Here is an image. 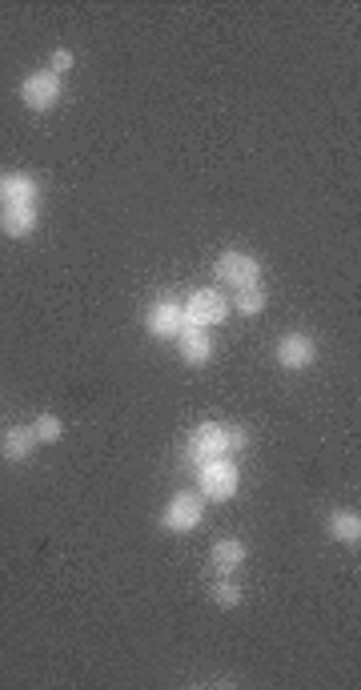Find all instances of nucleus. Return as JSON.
<instances>
[{
  "label": "nucleus",
  "instance_id": "nucleus-5",
  "mask_svg": "<svg viewBox=\"0 0 361 690\" xmlns=\"http://www.w3.org/2000/svg\"><path fill=\"white\" fill-rule=\"evenodd\" d=\"M201 518H205V502H201V494H193V490H181V494L165 506V530H173V534L197 530Z\"/></svg>",
  "mask_w": 361,
  "mask_h": 690
},
{
  "label": "nucleus",
  "instance_id": "nucleus-13",
  "mask_svg": "<svg viewBox=\"0 0 361 690\" xmlns=\"http://www.w3.org/2000/svg\"><path fill=\"white\" fill-rule=\"evenodd\" d=\"M209 558H213V566H217L221 574H229V570H237V566L249 558V550H245V542H237V538H221V542H213Z\"/></svg>",
  "mask_w": 361,
  "mask_h": 690
},
{
  "label": "nucleus",
  "instance_id": "nucleus-9",
  "mask_svg": "<svg viewBox=\"0 0 361 690\" xmlns=\"http://www.w3.org/2000/svg\"><path fill=\"white\" fill-rule=\"evenodd\" d=\"M37 197H41V185L29 173H5V177H0V209H9V205H37Z\"/></svg>",
  "mask_w": 361,
  "mask_h": 690
},
{
  "label": "nucleus",
  "instance_id": "nucleus-2",
  "mask_svg": "<svg viewBox=\"0 0 361 690\" xmlns=\"http://www.w3.org/2000/svg\"><path fill=\"white\" fill-rule=\"evenodd\" d=\"M197 470H201V474H197V482H201V494H205V498H213V502H229V498L237 494L241 474H237V466H233L229 458H209V462H201Z\"/></svg>",
  "mask_w": 361,
  "mask_h": 690
},
{
  "label": "nucleus",
  "instance_id": "nucleus-10",
  "mask_svg": "<svg viewBox=\"0 0 361 690\" xmlns=\"http://www.w3.org/2000/svg\"><path fill=\"white\" fill-rule=\"evenodd\" d=\"M177 350H181V358H185L189 366H205V362L213 358V341H209V333H205L201 325H189V321H185V329L177 333Z\"/></svg>",
  "mask_w": 361,
  "mask_h": 690
},
{
  "label": "nucleus",
  "instance_id": "nucleus-17",
  "mask_svg": "<svg viewBox=\"0 0 361 690\" xmlns=\"http://www.w3.org/2000/svg\"><path fill=\"white\" fill-rule=\"evenodd\" d=\"M213 602L217 606H225V610H233V606H241V586L237 582H229L225 574L213 582Z\"/></svg>",
  "mask_w": 361,
  "mask_h": 690
},
{
  "label": "nucleus",
  "instance_id": "nucleus-1",
  "mask_svg": "<svg viewBox=\"0 0 361 690\" xmlns=\"http://www.w3.org/2000/svg\"><path fill=\"white\" fill-rule=\"evenodd\" d=\"M61 97H65V81L57 73H49V69L45 73H29L21 81V101L33 113H53L61 105Z\"/></svg>",
  "mask_w": 361,
  "mask_h": 690
},
{
  "label": "nucleus",
  "instance_id": "nucleus-3",
  "mask_svg": "<svg viewBox=\"0 0 361 690\" xmlns=\"http://www.w3.org/2000/svg\"><path fill=\"white\" fill-rule=\"evenodd\" d=\"M181 309H185V321H189V325H201V329L221 325V321L229 317V301H225L221 289H197Z\"/></svg>",
  "mask_w": 361,
  "mask_h": 690
},
{
  "label": "nucleus",
  "instance_id": "nucleus-8",
  "mask_svg": "<svg viewBox=\"0 0 361 690\" xmlns=\"http://www.w3.org/2000/svg\"><path fill=\"white\" fill-rule=\"evenodd\" d=\"M145 329L161 341H177V333L185 329V309L177 301H157L149 313H145Z\"/></svg>",
  "mask_w": 361,
  "mask_h": 690
},
{
  "label": "nucleus",
  "instance_id": "nucleus-6",
  "mask_svg": "<svg viewBox=\"0 0 361 690\" xmlns=\"http://www.w3.org/2000/svg\"><path fill=\"white\" fill-rule=\"evenodd\" d=\"M317 362V341L309 333H285L277 341V366L281 370H309Z\"/></svg>",
  "mask_w": 361,
  "mask_h": 690
},
{
  "label": "nucleus",
  "instance_id": "nucleus-7",
  "mask_svg": "<svg viewBox=\"0 0 361 690\" xmlns=\"http://www.w3.org/2000/svg\"><path fill=\"white\" fill-rule=\"evenodd\" d=\"M217 281L233 285V289H245V285H261V261L249 257V253H225L217 261Z\"/></svg>",
  "mask_w": 361,
  "mask_h": 690
},
{
  "label": "nucleus",
  "instance_id": "nucleus-16",
  "mask_svg": "<svg viewBox=\"0 0 361 690\" xmlns=\"http://www.w3.org/2000/svg\"><path fill=\"white\" fill-rule=\"evenodd\" d=\"M33 434H37V442H41V446H53V442H61V438H65V422H61L57 414H41V418L33 422Z\"/></svg>",
  "mask_w": 361,
  "mask_h": 690
},
{
  "label": "nucleus",
  "instance_id": "nucleus-14",
  "mask_svg": "<svg viewBox=\"0 0 361 690\" xmlns=\"http://www.w3.org/2000/svg\"><path fill=\"white\" fill-rule=\"evenodd\" d=\"M329 534H333L341 546H357V542H361V518L349 514V510H337V514L329 518Z\"/></svg>",
  "mask_w": 361,
  "mask_h": 690
},
{
  "label": "nucleus",
  "instance_id": "nucleus-15",
  "mask_svg": "<svg viewBox=\"0 0 361 690\" xmlns=\"http://www.w3.org/2000/svg\"><path fill=\"white\" fill-rule=\"evenodd\" d=\"M233 309H237V313H245V317H257V313L265 309V289H261V285H245V289H237Z\"/></svg>",
  "mask_w": 361,
  "mask_h": 690
},
{
  "label": "nucleus",
  "instance_id": "nucleus-4",
  "mask_svg": "<svg viewBox=\"0 0 361 690\" xmlns=\"http://www.w3.org/2000/svg\"><path fill=\"white\" fill-rule=\"evenodd\" d=\"M233 450H229V426H221V422H205V426H197V434L189 438V458L201 466V462H209V458H229Z\"/></svg>",
  "mask_w": 361,
  "mask_h": 690
},
{
  "label": "nucleus",
  "instance_id": "nucleus-11",
  "mask_svg": "<svg viewBox=\"0 0 361 690\" xmlns=\"http://www.w3.org/2000/svg\"><path fill=\"white\" fill-rule=\"evenodd\" d=\"M37 446H41V442H37L33 426H13V430L5 434V442H0V454H5L9 462H29Z\"/></svg>",
  "mask_w": 361,
  "mask_h": 690
},
{
  "label": "nucleus",
  "instance_id": "nucleus-12",
  "mask_svg": "<svg viewBox=\"0 0 361 690\" xmlns=\"http://www.w3.org/2000/svg\"><path fill=\"white\" fill-rule=\"evenodd\" d=\"M0 229L9 237H29L37 229V205H9L0 209Z\"/></svg>",
  "mask_w": 361,
  "mask_h": 690
},
{
  "label": "nucleus",
  "instance_id": "nucleus-18",
  "mask_svg": "<svg viewBox=\"0 0 361 690\" xmlns=\"http://www.w3.org/2000/svg\"><path fill=\"white\" fill-rule=\"evenodd\" d=\"M69 69H73V53H69V49H57V53H53V61H49V73H57V77H61V73H69Z\"/></svg>",
  "mask_w": 361,
  "mask_h": 690
}]
</instances>
